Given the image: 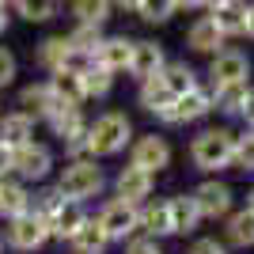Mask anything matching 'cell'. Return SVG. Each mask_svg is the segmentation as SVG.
Returning a JSON list of instances; mask_svg holds the SVG:
<instances>
[{
    "label": "cell",
    "mask_w": 254,
    "mask_h": 254,
    "mask_svg": "<svg viewBox=\"0 0 254 254\" xmlns=\"http://www.w3.org/2000/svg\"><path fill=\"white\" fill-rule=\"evenodd\" d=\"M186 254H232V251H228V243L216 239V235H197V239L186 247Z\"/></svg>",
    "instance_id": "8d00e7d4"
},
{
    "label": "cell",
    "mask_w": 254,
    "mask_h": 254,
    "mask_svg": "<svg viewBox=\"0 0 254 254\" xmlns=\"http://www.w3.org/2000/svg\"><path fill=\"white\" fill-rule=\"evenodd\" d=\"M163 80H167V87L175 91V95H186V91H193V87H201V76H197V68L186 61H171L167 68H163Z\"/></svg>",
    "instance_id": "4316f807"
},
{
    "label": "cell",
    "mask_w": 254,
    "mask_h": 254,
    "mask_svg": "<svg viewBox=\"0 0 254 254\" xmlns=\"http://www.w3.org/2000/svg\"><path fill=\"white\" fill-rule=\"evenodd\" d=\"M122 254H163V239H152V235H133L129 243H122Z\"/></svg>",
    "instance_id": "d590c367"
},
{
    "label": "cell",
    "mask_w": 254,
    "mask_h": 254,
    "mask_svg": "<svg viewBox=\"0 0 254 254\" xmlns=\"http://www.w3.org/2000/svg\"><path fill=\"white\" fill-rule=\"evenodd\" d=\"M11 171H15V148L0 144V179H8Z\"/></svg>",
    "instance_id": "f35d334b"
},
{
    "label": "cell",
    "mask_w": 254,
    "mask_h": 254,
    "mask_svg": "<svg viewBox=\"0 0 254 254\" xmlns=\"http://www.w3.org/2000/svg\"><path fill=\"white\" fill-rule=\"evenodd\" d=\"M0 4H4V8H8V4H15V0H0Z\"/></svg>",
    "instance_id": "c3c4849f"
},
{
    "label": "cell",
    "mask_w": 254,
    "mask_h": 254,
    "mask_svg": "<svg viewBox=\"0 0 254 254\" xmlns=\"http://www.w3.org/2000/svg\"><path fill=\"white\" fill-rule=\"evenodd\" d=\"M114 8H118V11H133V15H137L140 0H114Z\"/></svg>",
    "instance_id": "b9f144b4"
},
{
    "label": "cell",
    "mask_w": 254,
    "mask_h": 254,
    "mask_svg": "<svg viewBox=\"0 0 254 254\" xmlns=\"http://www.w3.org/2000/svg\"><path fill=\"white\" fill-rule=\"evenodd\" d=\"M0 186H4V179H0Z\"/></svg>",
    "instance_id": "f907efd6"
},
{
    "label": "cell",
    "mask_w": 254,
    "mask_h": 254,
    "mask_svg": "<svg viewBox=\"0 0 254 254\" xmlns=\"http://www.w3.org/2000/svg\"><path fill=\"white\" fill-rule=\"evenodd\" d=\"M224 243L228 251H254V212L247 205L224 220Z\"/></svg>",
    "instance_id": "d6986e66"
},
{
    "label": "cell",
    "mask_w": 254,
    "mask_h": 254,
    "mask_svg": "<svg viewBox=\"0 0 254 254\" xmlns=\"http://www.w3.org/2000/svg\"><path fill=\"white\" fill-rule=\"evenodd\" d=\"M72 15H76V23L103 27L114 15V0H72Z\"/></svg>",
    "instance_id": "f546056e"
},
{
    "label": "cell",
    "mask_w": 254,
    "mask_h": 254,
    "mask_svg": "<svg viewBox=\"0 0 254 254\" xmlns=\"http://www.w3.org/2000/svg\"><path fill=\"white\" fill-rule=\"evenodd\" d=\"M235 171L254 175V133H251V129H243V133H239V148H235Z\"/></svg>",
    "instance_id": "e575fe53"
},
{
    "label": "cell",
    "mask_w": 254,
    "mask_h": 254,
    "mask_svg": "<svg viewBox=\"0 0 254 254\" xmlns=\"http://www.w3.org/2000/svg\"><path fill=\"white\" fill-rule=\"evenodd\" d=\"M50 106H53V87H50V80H42V84H27V87L19 91V110H23V114H31L34 122H42Z\"/></svg>",
    "instance_id": "d4e9b609"
},
{
    "label": "cell",
    "mask_w": 254,
    "mask_h": 254,
    "mask_svg": "<svg viewBox=\"0 0 254 254\" xmlns=\"http://www.w3.org/2000/svg\"><path fill=\"white\" fill-rule=\"evenodd\" d=\"M15 11L27 23H50L61 11V0H15Z\"/></svg>",
    "instance_id": "d6a6232c"
},
{
    "label": "cell",
    "mask_w": 254,
    "mask_h": 254,
    "mask_svg": "<svg viewBox=\"0 0 254 254\" xmlns=\"http://www.w3.org/2000/svg\"><path fill=\"white\" fill-rule=\"evenodd\" d=\"M50 239H53L50 224L42 216H34V212H23L15 220H4V243L15 254H34V251H42Z\"/></svg>",
    "instance_id": "8992f818"
},
{
    "label": "cell",
    "mask_w": 254,
    "mask_h": 254,
    "mask_svg": "<svg viewBox=\"0 0 254 254\" xmlns=\"http://www.w3.org/2000/svg\"><path fill=\"white\" fill-rule=\"evenodd\" d=\"M8 31V8H4V4H0V34Z\"/></svg>",
    "instance_id": "ee69618b"
},
{
    "label": "cell",
    "mask_w": 254,
    "mask_h": 254,
    "mask_svg": "<svg viewBox=\"0 0 254 254\" xmlns=\"http://www.w3.org/2000/svg\"><path fill=\"white\" fill-rule=\"evenodd\" d=\"M4 247H8V243H4V232H0V254H4Z\"/></svg>",
    "instance_id": "7dc6e473"
},
{
    "label": "cell",
    "mask_w": 254,
    "mask_h": 254,
    "mask_svg": "<svg viewBox=\"0 0 254 254\" xmlns=\"http://www.w3.org/2000/svg\"><path fill=\"white\" fill-rule=\"evenodd\" d=\"M140 232L152 239H171L175 235V216H171V197H152L140 205Z\"/></svg>",
    "instance_id": "2e32d148"
},
{
    "label": "cell",
    "mask_w": 254,
    "mask_h": 254,
    "mask_svg": "<svg viewBox=\"0 0 254 254\" xmlns=\"http://www.w3.org/2000/svg\"><path fill=\"white\" fill-rule=\"evenodd\" d=\"M247 129H251V133H254V122H251V126H247Z\"/></svg>",
    "instance_id": "681fc988"
},
{
    "label": "cell",
    "mask_w": 254,
    "mask_h": 254,
    "mask_svg": "<svg viewBox=\"0 0 254 254\" xmlns=\"http://www.w3.org/2000/svg\"><path fill=\"white\" fill-rule=\"evenodd\" d=\"M239 122H247V126L254 122V84H251V91H247V99H243V114H239Z\"/></svg>",
    "instance_id": "ab89813d"
},
{
    "label": "cell",
    "mask_w": 254,
    "mask_h": 254,
    "mask_svg": "<svg viewBox=\"0 0 254 254\" xmlns=\"http://www.w3.org/2000/svg\"><path fill=\"white\" fill-rule=\"evenodd\" d=\"M247 11H251L247 0H228V4H220V8L209 11V15H212V23L220 27L224 38H247Z\"/></svg>",
    "instance_id": "44dd1931"
},
{
    "label": "cell",
    "mask_w": 254,
    "mask_h": 254,
    "mask_svg": "<svg viewBox=\"0 0 254 254\" xmlns=\"http://www.w3.org/2000/svg\"><path fill=\"white\" fill-rule=\"evenodd\" d=\"M247 38H254V4H251V11H247Z\"/></svg>",
    "instance_id": "7bdbcfd3"
},
{
    "label": "cell",
    "mask_w": 254,
    "mask_h": 254,
    "mask_svg": "<svg viewBox=\"0 0 254 254\" xmlns=\"http://www.w3.org/2000/svg\"><path fill=\"white\" fill-rule=\"evenodd\" d=\"M80 80H84V99H106L110 91H114V80L118 76L114 72H106L103 64H91V68H84L80 72Z\"/></svg>",
    "instance_id": "f1b7e54d"
},
{
    "label": "cell",
    "mask_w": 254,
    "mask_h": 254,
    "mask_svg": "<svg viewBox=\"0 0 254 254\" xmlns=\"http://www.w3.org/2000/svg\"><path fill=\"white\" fill-rule=\"evenodd\" d=\"M95 220L103 224V232L110 235V243H129L133 235H140V205H129L122 197H110V201L99 205Z\"/></svg>",
    "instance_id": "5b68a950"
},
{
    "label": "cell",
    "mask_w": 254,
    "mask_h": 254,
    "mask_svg": "<svg viewBox=\"0 0 254 254\" xmlns=\"http://www.w3.org/2000/svg\"><path fill=\"white\" fill-rule=\"evenodd\" d=\"M57 171V159H53V148L50 144H42V140H31V144H23V148H15V179L19 182H46Z\"/></svg>",
    "instance_id": "9c48e42d"
},
{
    "label": "cell",
    "mask_w": 254,
    "mask_h": 254,
    "mask_svg": "<svg viewBox=\"0 0 254 254\" xmlns=\"http://www.w3.org/2000/svg\"><path fill=\"white\" fill-rule=\"evenodd\" d=\"M247 209L254 212V186H251V190H247Z\"/></svg>",
    "instance_id": "bcb514c9"
},
{
    "label": "cell",
    "mask_w": 254,
    "mask_h": 254,
    "mask_svg": "<svg viewBox=\"0 0 254 254\" xmlns=\"http://www.w3.org/2000/svg\"><path fill=\"white\" fill-rule=\"evenodd\" d=\"M68 38H72L76 53H87V57H95L106 34H103V27H91V23H76L72 31H68Z\"/></svg>",
    "instance_id": "1f68e13d"
},
{
    "label": "cell",
    "mask_w": 254,
    "mask_h": 254,
    "mask_svg": "<svg viewBox=\"0 0 254 254\" xmlns=\"http://www.w3.org/2000/svg\"><path fill=\"white\" fill-rule=\"evenodd\" d=\"M171 216H175V235H193L205 224L201 209L193 201V193H175V197H171Z\"/></svg>",
    "instance_id": "cb8c5ba5"
},
{
    "label": "cell",
    "mask_w": 254,
    "mask_h": 254,
    "mask_svg": "<svg viewBox=\"0 0 254 254\" xmlns=\"http://www.w3.org/2000/svg\"><path fill=\"white\" fill-rule=\"evenodd\" d=\"M76 46L68 34H50V38H42L38 42V50H34V61H38V68H46V72H64V68H76Z\"/></svg>",
    "instance_id": "4fadbf2b"
},
{
    "label": "cell",
    "mask_w": 254,
    "mask_h": 254,
    "mask_svg": "<svg viewBox=\"0 0 254 254\" xmlns=\"http://www.w3.org/2000/svg\"><path fill=\"white\" fill-rule=\"evenodd\" d=\"M209 114H216V99H212V87L201 84V87H193V91H186V95L171 106V110H163L156 122L167 126V129H179V126H197V122H205Z\"/></svg>",
    "instance_id": "277c9868"
},
{
    "label": "cell",
    "mask_w": 254,
    "mask_h": 254,
    "mask_svg": "<svg viewBox=\"0 0 254 254\" xmlns=\"http://www.w3.org/2000/svg\"><path fill=\"white\" fill-rule=\"evenodd\" d=\"M167 64H171V57H167V50H163L156 38H137V46H133V64H129V76H133L137 84L163 76Z\"/></svg>",
    "instance_id": "7c38bea8"
},
{
    "label": "cell",
    "mask_w": 254,
    "mask_h": 254,
    "mask_svg": "<svg viewBox=\"0 0 254 254\" xmlns=\"http://www.w3.org/2000/svg\"><path fill=\"white\" fill-rule=\"evenodd\" d=\"M235 148H239V133L228 126H205L190 140V163L201 175H220L235 167Z\"/></svg>",
    "instance_id": "6da1fadb"
},
{
    "label": "cell",
    "mask_w": 254,
    "mask_h": 254,
    "mask_svg": "<svg viewBox=\"0 0 254 254\" xmlns=\"http://www.w3.org/2000/svg\"><path fill=\"white\" fill-rule=\"evenodd\" d=\"M114 197H122V201L129 205H144L156 197V175L144 167H133V163H126V167H118L114 175Z\"/></svg>",
    "instance_id": "8fae6325"
},
{
    "label": "cell",
    "mask_w": 254,
    "mask_h": 254,
    "mask_svg": "<svg viewBox=\"0 0 254 254\" xmlns=\"http://www.w3.org/2000/svg\"><path fill=\"white\" fill-rule=\"evenodd\" d=\"M57 190L72 201H95L106 190V171L99 159L80 156V159H64V167H57Z\"/></svg>",
    "instance_id": "3957f363"
},
{
    "label": "cell",
    "mask_w": 254,
    "mask_h": 254,
    "mask_svg": "<svg viewBox=\"0 0 254 254\" xmlns=\"http://www.w3.org/2000/svg\"><path fill=\"white\" fill-rule=\"evenodd\" d=\"M133 46H137V38H126V34H106L103 46H99V53H95V61L103 64L106 72L122 76V72H129V64H133Z\"/></svg>",
    "instance_id": "9a60e30c"
},
{
    "label": "cell",
    "mask_w": 254,
    "mask_h": 254,
    "mask_svg": "<svg viewBox=\"0 0 254 254\" xmlns=\"http://www.w3.org/2000/svg\"><path fill=\"white\" fill-rule=\"evenodd\" d=\"M251 91V84H228V87H212V99H216V114L224 118H239L243 114V99Z\"/></svg>",
    "instance_id": "83f0119b"
},
{
    "label": "cell",
    "mask_w": 254,
    "mask_h": 254,
    "mask_svg": "<svg viewBox=\"0 0 254 254\" xmlns=\"http://www.w3.org/2000/svg\"><path fill=\"white\" fill-rule=\"evenodd\" d=\"M50 87H53V95L64 99V103H76V106H84V80H80V72L76 68H64V72H53L50 76Z\"/></svg>",
    "instance_id": "484cf974"
},
{
    "label": "cell",
    "mask_w": 254,
    "mask_h": 254,
    "mask_svg": "<svg viewBox=\"0 0 254 254\" xmlns=\"http://www.w3.org/2000/svg\"><path fill=\"white\" fill-rule=\"evenodd\" d=\"M110 247H114V243H110V235L103 232V224H99L95 216L68 239V251H72V254H106Z\"/></svg>",
    "instance_id": "603a6c76"
},
{
    "label": "cell",
    "mask_w": 254,
    "mask_h": 254,
    "mask_svg": "<svg viewBox=\"0 0 254 254\" xmlns=\"http://www.w3.org/2000/svg\"><path fill=\"white\" fill-rule=\"evenodd\" d=\"M64 201H68V197H64V193L57 190V182H53V186H42V190L34 193V201H31V212H34V216H42V220L50 224L53 216H57V209H61Z\"/></svg>",
    "instance_id": "4dcf8cb0"
},
{
    "label": "cell",
    "mask_w": 254,
    "mask_h": 254,
    "mask_svg": "<svg viewBox=\"0 0 254 254\" xmlns=\"http://www.w3.org/2000/svg\"><path fill=\"white\" fill-rule=\"evenodd\" d=\"M31 201H34V190L19 179H4L0 186V220H15L23 212H31Z\"/></svg>",
    "instance_id": "ffe728a7"
},
{
    "label": "cell",
    "mask_w": 254,
    "mask_h": 254,
    "mask_svg": "<svg viewBox=\"0 0 254 254\" xmlns=\"http://www.w3.org/2000/svg\"><path fill=\"white\" fill-rule=\"evenodd\" d=\"M15 76H19L15 53H11L8 46H0V87H11V84H15Z\"/></svg>",
    "instance_id": "74e56055"
},
{
    "label": "cell",
    "mask_w": 254,
    "mask_h": 254,
    "mask_svg": "<svg viewBox=\"0 0 254 254\" xmlns=\"http://www.w3.org/2000/svg\"><path fill=\"white\" fill-rule=\"evenodd\" d=\"M137 140L133 133V118L126 110H103V114L87 126V156L91 159H110V156H122Z\"/></svg>",
    "instance_id": "7a4b0ae2"
},
{
    "label": "cell",
    "mask_w": 254,
    "mask_h": 254,
    "mask_svg": "<svg viewBox=\"0 0 254 254\" xmlns=\"http://www.w3.org/2000/svg\"><path fill=\"white\" fill-rule=\"evenodd\" d=\"M228 38L220 34V27L212 23V15H197V19L186 27V50L201 53V57H216L220 50H228Z\"/></svg>",
    "instance_id": "5bb4252c"
},
{
    "label": "cell",
    "mask_w": 254,
    "mask_h": 254,
    "mask_svg": "<svg viewBox=\"0 0 254 254\" xmlns=\"http://www.w3.org/2000/svg\"><path fill=\"white\" fill-rule=\"evenodd\" d=\"M175 11H179V8H175V0H140L137 15L148 23V27H163V23H167Z\"/></svg>",
    "instance_id": "836d02e7"
},
{
    "label": "cell",
    "mask_w": 254,
    "mask_h": 254,
    "mask_svg": "<svg viewBox=\"0 0 254 254\" xmlns=\"http://www.w3.org/2000/svg\"><path fill=\"white\" fill-rule=\"evenodd\" d=\"M190 193H193V201H197L205 220H228L235 212V190L224 179H216V175H205Z\"/></svg>",
    "instance_id": "52a82bcc"
},
{
    "label": "cell",
    "mask_w": 254,
    "mask_h": 254,
    "mask_svg": "<svg viewBox=\"0 0 254 254\" xmlns=\"http://www.w3.org/2000/svg\"><path fill=\"white\" fill-rule=\"evenodd\" d=\"M209 87H228V84H251V57L243 50H220L216 57H209Z\"/></svg>",
    "instance_id": "30bf717a"
},
{
    "label": "cell",
    "mask_w": 254,
    "mask_h": 254,
    "mask_svg": "<svg viewBox=\"0 0 254 254\" xmlns=\"http://www.w3.org/2000/svg\"><path fill=\"white\" fill-rule=\"evenodd\" d=\"M175 8L179 11H197V8H205V0H175Z\"/></svg>",
    "instance_id": "60d3db41"
},
{
    "label": "cell",
    "mask_w": 254,
    "mask_h": 254,
    "mask_svg": "<svg viewBox=\"0 0 254 254\" xmlns=\"http://www.w3.org/2000/svg\"><path fill=\"white\" fill-rule=\"evenodd\" d=\"M34 140V118L23 114V110H8V114L0 118V144H8V148H23V144H31Z\"/></svg>",
    "instance_id": "7402d4cb"
},
{
    "label": "cell",
    "mask_w": 254,
    "mask_h": 254,
    "mask_svg": "<svg viewBox=\"0 0 254 254\" xmlns=\"http://www.w3.org/2000/svg\"><path fill=\"white\" fill-rule=\"evenodd\" d=\"M171 159H175V148H171V140L163 137V133H156V129H152V133H140V137L129 144V163L152 171V175L167 171Z\"/></svg>",
    "instance_id": "ba28073f"
},
{
    "label": "cell",
    "mask_w": 254,
    "mask_h": 254,
    "mask_svg": "<svg viewBox=\"0 0 254 254\" xmlns=\"http://www.w3.org/2000/svg\"><path fill=\"white\" fill-rule=\"evenodd\" d=\"M179 103V95L167 87V80L163 76H156V80H144V84H137V106L144 110V114L159 118L163 110H171V106Z\"/></svg>",
    "instance_id": "e0dca14e"
},
{
    "label": "cell",
    "mask_w": 254,
    "mask_h": 254,
    "mask_svg": "<svg viewBox=\"0 0 254 254\" xmlns=\"http://www.w3.org/2000/svg\"><path fill=\"white\" fill-rule=\"evenodd\" d=\"M220 4H228V0H205V11H216Z\"/></svg>",
    "instance_id": "f6af8a7d"
},
{
    "label": "cell",
    "mask_w": 254,
    "mask_h": 254,
    "mask_svg": "<svg viewBox=\"0 0 254 254\" xmlns=\"http://www.w3.org/2000/svg\"><path fill=\"white\" fill-rule=\"evenodd\" d=\"M87 220H91V216H87V205H84V201H72V197H68V201L57 209V216L50 220V235L57 239V243H68V239H72V235L80 232Z\"/></svg>",
    "instance_id": "ac0fdd59"
}]
</instances>
